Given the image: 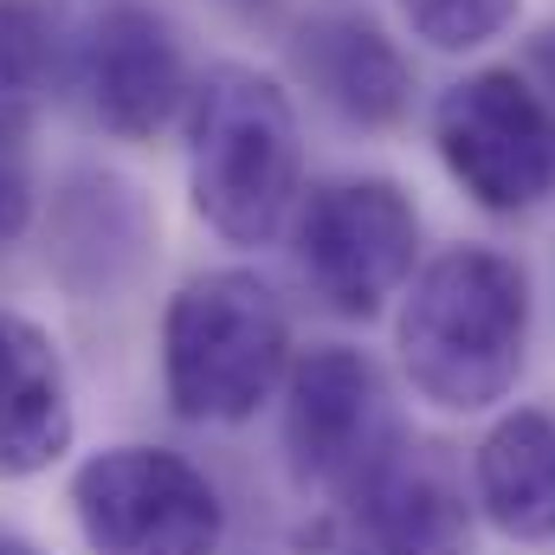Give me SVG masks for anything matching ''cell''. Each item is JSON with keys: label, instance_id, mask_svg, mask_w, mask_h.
I'll return each mask as SVG.
<instances>
[{"label": "cell", "instance_id": "obj_1", "mask_svg": "<svg viewBox=\"0 0 555 555\" xmlns=\"http://www.w3.org/2000/svg\"><path fill=\"white\" fill-rule=\"evenodd\" d=\"M401 369L439 414L498 408L530 349V278L498 246H452L408 278L395 323Z\"/></svg>", "mask_w": 555, "mask_h": 555}, {"label": "cell", "instance_id": "obj_2", "mask_svg": "<svg viewBox=\"0 0 555 555\" xmlns=\"http://www.w3.org/2000/svg\"><path fill=\"white\" fill-rule=\"evenodd\" d=\"M194 214L227 246H272L304 194V142L284 85L259 65H214L188 91Z\"/></svg>", "mask_w": 555, "mask_h": 555}, {"label": "cell", "instance_id": "obj_3", "mask_svg": "<svg viewBox=\"0 0 555 555\" xmlns=\"http://www.w3.org/2000/svg\"><path fill=\"white\" fill-rule=\"evenodd\" d=\"M291 375V317L259 272H207L162 317L168 408L201 426L253 420Z\"/></svg>", "mask_w": 555, "mask_h": 555}, {"label": "cell", "instance_id": "obj_4", "mask_svg": "<svg viewBox=\"0 0 555 555\" xmlns=\"http://www.w3.org/2000/svg\"><path fill=\"white\" fill-rule=\"evenodd\" d=\"M291 246H297V272H304L310 297L323 310L369 323L414 278L420 207L414 194L401 181H388V175L330 181V188H317L297 207Z\"/></svg>", "mask_w": 555, "mask_h": 555}, {"label": "cell", "instance_id": "obj_5", "mask_svg": "<svg viewBox=\"0 0 555 555\" xmlns=\"http://www.w3.org/2000/svg\"><path fill=\"white\" fill-rule=\"evenodd\" d=\"M433 149L485 214H530L555 194V111L517 65H485L439 91Z\"/></svg>", "mask_w": 555, "mask_h": 555}, {"label": "cell", "instance_id": "obj_6", "mask_svg": "<svg viewBox=\"0 0 555 555\" xmlns=\"http://www.w3.org/2000/svg\"><path fill=\"white\" fill-rule=\"evenodd\" d=\"M72 511L91 555H220L227 504L207 472L162 446H111L78 465Z\"/></svg>", "mask_w": 555, "mask_h": 555}, {"label": "cell", "instance_id": "obj_7", "mask_svg": "<svg viewBox=\"0 0 555 555\" xmlns=\"http://www.w3.org/2000/svg\"><path fill=\"white\" fill-rule=\"evenodd\" d=\"M401 420L388 401L382 369L362 349H310L304 362H291L284 375V452L297 485L317 491H356L395 446H401Z\"/></svg>", "mask_w": 555, "mask_h": 555}, {"label": "cell", "instance_id": "obj_8", "mask_svg": "<svg viewBox=\"0 0 555 555\" xmlns=\"http://www.w3.org/2000/svg\"><path fill=\"white\" fill-rule=\"evenodd\" d=\"M85 98H91V117L111 130V137H155L181 98H188V65H181V46L168 33L162 13H149L137 0L111 7L98 26H91V46H85Z\"/></svg>", "mask_w": 555, "mask_h": 555}, {"label": "cell", "instance_id": "obj_9", "mask_svg": "<svg viewBox=\"0 0 555 555\" xmlns=\"http://www.w3.org/2000/svg\"><path fill=\"white\" fill-rule=\"evenodd\" d=\"M375 555H472V504L439 446H395L349 491Z\"/></svg>", "mask_w": 555, "mask_h": 555}, {"label": "cell", "instance_id": "obj_10", "mask_svg": "<svg viewBox=\"0 0 555 555\" xmlns=\"http://www.w3.org/2000/svg\"><path fill=\"white\" fill-rule=\"evenodd\" d=\"M297 72L336 117L362 130H388L414 104V72L369 13H317L297 33Z\"/></svg>", "mask_w": 555, "mask_h": 555}, {"label": "cell", "instance_id": "obj_11", "mask_svg": "<svg viewBox=\"0 0 555 555\" xmlns=\"http://www.w3.org/2000/svg\"><path fill=\"white\" fill-rule=\"evenodd\" d=\"M72 446V388L52 336L0 310V478H33Z\"/></svg>", "mask_w": 555, "mask_h": 555}, {"label": "cell", "instance_id": "obj_12", "mask_svg": "<svg viewBox=\"0 0 555 555\" xmlns=\"http://www.w3.org/2000/svg\"><path fill=\"white\" fill-rule=\"evenodd\" d=\"M472 504L511 543H555V414L517 408L478 439Z\"/></svg>", "mask_w": 555, "mask_h": 555}, {"label": "cell", "instance_id": "obj_13", "mask_svg": "<svg viewBox=\"0 0 555 555\" xmlns=\"http://www.w3.org/2000/svg\"><path fill=\"white\" fill-rule=\"evenodd\" d=\"M52 20L33 0H0V149L26 142L52 98Z\"/></svg>", "mask_w": 555, "mask_h": 555}, {"label": "cell", "instance_id": "obj_14", "mask_svg": "<svg viewBox=\"0 0 555 555\" xmlns=\"http://www.w3.org/2000/svg\"><path fill=\"white\" fill-rule=\"evenodd\" d=\"M401 13L433 52H478L517 20V0H401Z\"/></svg>", "mask_w": 555, "mask_h": 555}, {"label": "cell", "instance_id": "obj_15", "mask_svg": "<svg viewBox=\"0 0 555 555\" xmlns=\"http://www.w3.org/2000/svg\"><path fill=\"white\" fill-rule=\"evenodd\" d=\"M26 175H20V162H13V149H0V246L7 240H20V227H26Z\"/></svg>", "mask_w": 555, "mask_h": 555}, {"label": "cell", "instance_id": "obj_16", "mask_svg": "<svg viewBox=\"0 0 555 555\" xmlns=\"http://www.w3.org/2000/svg\"><path fill=\"white\" fill-rule=\"evenodd\" d=\"M537 65H543V78H550V91H543V98H550V111H555V26L537 39Z\"/></svg>", "mask_w": 555, "mask_h": 555}, {"label": "cell", "instance_id": "obj_17", "mask_svg": "<svg viewBox=\"0 0 555 555\" xmlns=\"http://www.w3.org/2000/svg\"><path fill=\"white\" fill-rule=\"evenodd\" d=\"M0 555H33V550H26L20 537H0Z\"/></svg>", "mask_w": 555, "mask_h": 555}]
</instances>
